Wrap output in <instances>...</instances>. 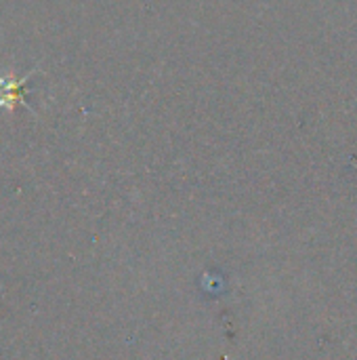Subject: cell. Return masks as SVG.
Wrapping results in <instances>:
<instances>
[{
    "label": "cell",
    "mask_w": 357,
    "mask_h": 360,
    "mask_svg": "<svg viewBox=\"0 0 357 360\" xmlns=\"http://www.w3.org/2000/svg\"><path fill=\"white\" fill-rule=\"evenodd\" d=\"M38 72V68L29 70L27 74H23L21 78H17L13 72L6 76H0V108H17V105H27L25 97V86L29 82V78ZM29 108V105H27Z\"/></svg>",
    "instance_id": "1"
}]
</instances>
